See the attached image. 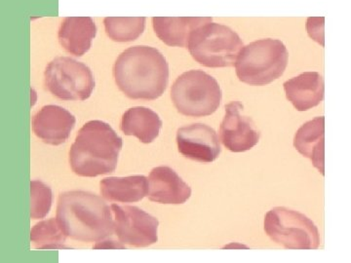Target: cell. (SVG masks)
<instances>
[{
  "instance_id": "1",
  "label": "cell",
  "mask_w": 351,
  "mask_h": 263,
  "mask_svg": "<svg viewBox=\"0 0 351 263\" xmlns=\"http://www.w3.org/2000/svg\"><path fill=\"white\" fill-rule=\"evenodd\" d=\"M120 91L132 100L160 98L169 82V66L162 53L147 45H136L121 53L113 66Z\"/></svg>"
},
{
  "instance_id": "2",
  "label": "cell",
  "mask_w": 351,
  "mask_h": 263,
  "mask_svg": "<svg viewBox=\"0 0 351 263\" xmlns=\"http://www.w3.org/2000/svg\"><path fill=\"white\" fill-rule=\"evenodd\" d=\"M105 198L88 191L62 193L58 199L56 218L66 236L83 243L100 242L112 236L114 221Z\"/></svg>"
},
{
  "instance_id": "3",
  "label": "cell",
  "mask_w": 351,
  "mask_h": 263,
  "mask_svg": "<svg viewBox=\"0 0 351 263\" xmlns=\"http://www.w3.org/2000/svg\"><path fill=\"white\" fill-rule=\"evenodd\" d=\"M121 149L122 138L108 123L100 120L87 122L69 151L71 170L85 177L110 174L117 168Z\"/></svg>"
},
{
  "instance_id": "4",
  "label": "cell",
  "mask_w": 351,
  "mask_h": 263,
  "mask_svg": "<svg viewBox=\"0 0 351 263\" xmlns=\"http://www.w3.org/2000/svg\"><path fill=\"white\" fill-rule=\"evenodd\" d=\"M289 53L279 39H260L240 51L234 68L240 82L251 86H265L283 75Z\"/></svg>"
},
{
  "instance_id": "5",
  "label": "cell",
  "mask_w": 351,
  "mask_h": 263,
  "mask_svg": "<svg viewBox=\"0 0 351 263\" xmlns=\"http://www.w3.org/2000/svg\"><path fill=\"white\" fill-rule=\"evenodd\" d=\"M243 47L241 38L233 29L218 23L210 22L191 32L186 48L193 60L201 66L230 68L234 66Z\"/></svg>"
},
{
  "instance_id": "6",
  "label": "cell",
  "mask_w": 351,
  "mask_h": 263,
  "mask_svg": "<svg viewBox=\"0 0 351 263\" xmlns=\"http://www.w3.org/2000/svg\"><path fill=\"white\" fill-rule=\"evenodd\" d=\"M221 98L218 82L199 69L182 73L171 88L173 105L184 116H209L218 110Z\"/></svg>"
},
{
  "instance_id": "7",
  "label": "cell",
  "mask_w": 351,
  "mask_h": 263,
  "mask_svg": "<svg viewBox=\"0 0 351 263\" xmlns=\"http://www.w3.org/2000/svg\"><path fill=\"white\" fill-rule=\"evenodd\" d=\"M265 231L276 244L289 250H316L320 247L317 226L306 214L276 207L265 216Z\"/></svg>"
},
{
  "instance_id": "8",
  "label": "cell",
  "mask_w": 351,
  "mask_h": 263,
  "mask_svg": "<svg viewBox=\"0 0 351 263\" xmlns=\"http://www.w3.org/2000/svg\"><path fill=\"white\" fill-rule=\"evenodd\" d=\"M44 82L53 96L63 101H85L93 93L91 69L69 57H58L44 71Z\"/></svg>"
},
{
  "instance_id": "9",
  "label": "cell",
  "mask_w": 351,
  "mask_h": 263,
  "mask_svg": "<svg viewBox=\"0 0 351 263\" xmlns=\"http://www.w3.org/2000/svg\"><path fill=\"white\" fill-rule=\"evenodd\" d=\"M114 232L122 244L145 248L158 241V219L134 206L112 204Z\"/></svg>"
},
{
  "instance_id": "10",
  "label": "cell",
  "mask_w": 351,
  "mask_h": 263,
  "mask_svg": "<svg viewBox=\"0 0 351 263\" xmlns=\"http://www.w3.org/2000/svg\"><path fill=\"white\" fill-rule=\"evenodd\" d=\"M243 105L235 101L226 105V115L219 126V138L228 151H250L260 140V132L253 120L242 114Z\"/></svg>"
},
{
  "instance_id": "11",
  "label": "cell",
  "mask_w": 351,
  "mask_h": 263,
  "mask_svg": "<svg viewBox=\"0 0 351 263\" xmlns=\"http://www.w3.org/2000/svg\"><path fill=\"white\" fill-rule=\"evenodd\" d=\"M177 145L182 155L196 162H214L221 153L216 131L202 123L180 128L177 132Z\"/></svg>"
},
{
  "instance_id": "12",
  "label": "cell",
  "mask_w": 351,
  "mask_h": 263,
  "mask_svg": "<svg viewBox=\"0 0 351 263\" xmlns=\"http://www.w3.org/2000/svg\"><path fill=\"white\" fill-rule=\"evenodd\" d=\"M75 121V117L66 108L45 105L34 114L32 130L45 144L60 145L68 140Z\"/></svg>"
},
{
  "instance_id": "13",
  "label": "cell",
  "mask_w": 351,
  "mask_h": 263,
  "mask_svg": "<svg viewBox=\"0 0 351 263\" xmlns=\"http://www.w3.org/2000/svg\"><path fill=\"white\" fill-rule=\"evenodd\" d=\"M191 186L172 168L160 166L152 170L147 197L160 204H184L191 198Z\"/></svg>"
},
{
  "instance_id": "14",
  "label": "cell",
  "mask_w": 351,
  "mask_h": 263,
  "mask_svg": "<svg viewBox=\"0 0 351 263\" xmlns=\"http://www.w3.org/2000/svg\"><path fill=\"white\" fill-rule=\"evenodd\" d=\"M286 98L298 112H306L324 100V78L316 71H307L284 83Z\"/></svg>"
},
{
  "instance_id": "15",
  "label": "cell",
  "mask_w": 351,
  "mask_h": 263,
  "mask_svg": "<svg viewBox=\"0 0 351 263\" xmlns=\"http://www.w3.org/2000/svg\"><path fill=\"white\" fill-rule=\"evenodd\" d=\"M97 27L90 17H66L60 25L58 38L69 54L82 57L91 48Z\"/></svg>"
},
{
  "instance_id": "16",
  "label": "cell",
  "mask_w": 351,
  "mask_h": 263,
  "mask_svg": "<svg viewBox=\"0 0 351 263\" xmlns=\"http://www.w3.org/2000/svg\"><path fill=\"white\" fill-rule=\"evenodd\" d=\"M294 147L302 155L311 159L313 165L324 175L325 117H316L297 131Z\"/></svg>"
},
{
  "instance_id": "17",
  "label": "cell",
  "mask_w": 351,
  "mask_h": 263,
  "mask_svg": "<svg viewBox=\"0 0 351 263\" xmlns=\"http://www.w3.org/2000/svg\"><path fill=\"white\" fill-rule=\"evenodd\" d=\"M212 22L211 17H154L152 27L157 38L171 47H188L191 32Z\"/></svg>"
},
{
  "instance_id": "18",
  "label": "cell",
  "mask_w": 351,
  "mask_h": 263,
  "mask_svg": "<svg viewBox=\"0 0 351 263\" xmlns=\"http://www.w3.org/2000/svg\"><path fill=\"white\" fill-rule=\"evenodd\" d=\"M101 193L110 202L135 203L149 193V179L145 175L110 177L101 179Z\"/></svg>"
},
{
  "instance_id": "19",
  "label": "cell",
  "mask_w": 351,
  "mask_h": 263,
  "mask_svg": "<svg viewBox=\"0 0 351 263\" xmlns=\"http://www.w3.org/2000/svg\"><path fill=\"white\" fill-rule=\"evenodd\" d=\"M162 121L151 108H130L122 116L120 130L126 136L138 138L143 144H151L159 136Z\"/></svg>"
},
{
  "instance_id": "20",
  "label": "cell",
  "mask_w": 351,
  "mask_h": 263,
  "mask_svg": "<svg viewBox=\"0 0 351 263\" xmlns=\"http://www.w3.org/2000/svg\"><path fill=\"white\" fill-rule=\"evenodd\" d=\"M106 34L115 42H132L142 36L145 27L144 17H107L104 20Z\"/></svg>"
},
{
  "instance_id": "21",
  "label": "cell",
  "mask_w": 351,
  "mask_h": 263,
  "mask_svg": "<svg viewBox=\"0 0 351 263\" xmlns=\"http://www.w3.org/2000/svg\"><path fill=\"white\" fill-rule=\"evenodd\" d=\"M66 237L57 218L40 221L31 231L32 246L38 250L64 248Z\"/></svg>"
},
{
  "instance_id": "22",
  "label": "cell",
  "mask_w": 351,
  "mask_h": 263,
  "mask_svg": "<svg viewBox=\"0 0 351 263\" xmlns=\"http://www.w3.org/2000/svg\"><path fill=\"white\" fill-rule=\"evenodd\" d=\"M52 206V190L40 181L31 182V218L40 219L49 214Z\"/></svg>"
},
{
  "instance_id": "23",
  "label": "cell",
  "mask_w": 351,
  "mask_h": 263,
  "mask_svg": "<svg viewBox=\"0 0 351 263\" xmlns=\"http://www.w3.org/2000/svg\"><path fill=\"white\" fill-rule=\"evenodd\" d=\"M324 25V17L307 18L306 29L309 38L320 44L322 47L325 46Z\"/></svg>"
},
{
  "instance_id": "24",
  "label": "cell",
  "mask_w": 351,
  "mask_h": 263,
  "mask_svg": "<svg viewBox=\"0 0 351 263\" xmlns=\"http://www.w3.org/2000/svg\"><path fill=\"white\" fill-rule=\"evenodd\" d=\"M95 250H103V249H125V245L122 244L121 242H117L114 240H105V241L97 242L94 246Z\"/></svg>"
}]
</instances>
